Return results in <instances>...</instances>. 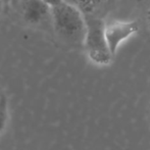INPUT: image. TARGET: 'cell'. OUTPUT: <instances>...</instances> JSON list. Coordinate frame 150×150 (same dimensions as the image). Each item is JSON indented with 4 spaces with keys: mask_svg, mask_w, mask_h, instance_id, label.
Instances as JSON below:
<instances>
[{
    "mask_svg": "<svg viewBox=\"0 0 150 150\" xmlns=\"http://www.w3.org/2000/svg\"><path fill=\"white\" fill-rule=\"evenodd\" d=\"M87 23L84 50L91 62L99 67L109 65L113 59V54L109 49L105 35L104 18L98 16H85Z\"/></svg>",
    "mask_w": 150,
    "mask_h": 150,
    "instance_id": "7a4b0ae2",
    "label": "cell"
},
{
    "mask_svg": "<svg viewBox=\"0 0 150 150\" xmlns=\"http://www.w3.org/2000/svg\"><path fill=\"white\" fill-rule=\"evenodd\" d=\"M46 2H48L49 4H51V5H54V4L58 3V2L62 1V0H45Z\"/></svg>",
    "mask_w": 150,
    "mask_h": 150,
    "instance_id": "ba28073f",
    "label": "cell"
},
{
    "mask_svg": "<svg viewBox=\"0 0 150 150\" xmlns=\"http://www.w3.org/2000/svg\"><path fill=\"white\" fill-rule=\"evenodd\" d=\"M146 22H147V26H148L149 30H150V6L147 9V12H146Z\"/></svg>",
    "mask_w": 150,
    "mask_h": 150,
    "instance_id": "52a82bcc",
    "label": "cell"
},
{
    "mask_svg": "<svg viewBox=\"0 0 150 150\" xmlns=\"http://www.w3.org/2000/svg\"><path fill=\"white\" fill-rule=\"evenodd\" d=\"M52 29L64 44L83 48L87 32L86 16L73 3L62 0L52 5Z\"/></svg>",
    "mask_w": 150,
    "mask_h": 150,
    "instance_id": "6da1fadb",
    "label": "cell"
},
{
    "mask_svg": "<svg viewBox=\"0 0 150 150\" xmlns=\"http://www.w3.org/2000/svg\"><path fill=\"white\" fill-rule=\"evenodd\" d=\"M139 32V24L137 21H122L115 20L106 23L105 25V35L109 49L113 56L117 54L120 47L135 36Z\"/></svg>",
    "mask_w": 150,
    "mask_h": 150,
    "instance_id": "277c9868",
    "label": "cell"
},
{
    "mask_svg": "<svg viewBox=\"0 0 150 150\" xmlns=\"http://www.w3.org/2000/svg\"><path fill=\"white\" fill-rule=\"evenodd\" d=\"M8 122L7 98L3 93H0V135L5 131Z\"/></svg>",
    "mask_w": 150,
    "mask_h": 150,
    "instance_id": "8992f818",
    "label": "cell"
},
{
    "mask_svg": "<svg viewBox=\"0 0 150 150\" xmlns=\"http://www.w3.org/2000/svg\"><path fill=\"white\" fill-rule=\"evenodd\" d=\"M83 11L85 16H98L104 18L108 4L112 0H67Z\"/></svg>",
    "mask_w": 150,
    "mask_h": 150,
    "instance_id": "5b68a950",
    "label": "cell"
},
{
    "mask_svg": "<svg viewBox=\"0 0 150 150\" xmlns=\"http://www.w3.org/2000/svg\"><path fill=\"white\" fill-rule=\"evenodd\" d=\"M3 6H4V0H0V12L3 9Z\"/></svg>",
    "mask_w": 150,
    "mask_h": 150,
    "instance_id": "9c48e42d",
    "label": "cell"
},
{
    "mask_svg": "<svg viewBox=\"0 0 150 150\" xmlns=\"http://www.w3.org/2000/svg\"><path fill=\"white\" fill-rule=\"evenodd\" d=\"M13 14L25 25L41 30L52 29V5L45 0H7Z\"/></svg>",
    "mask_w": 150,
    "mask_h": 150,
    "instance_id": "3957f363",
    "label": "cell"
}]
</instances>
